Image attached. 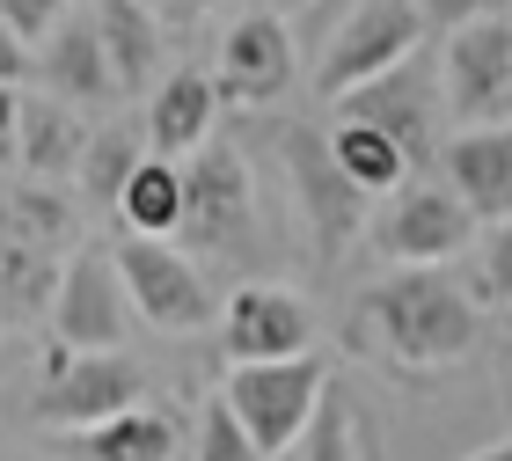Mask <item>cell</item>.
Segmentation results:
<instances>
[{"mask_svg": "<svg viewBox=\"0 0 512 461\" xmlns=\"http://www.w3.org/2000/svg\"><path fill=\"white\" fill-rule=\"evenodd\" d=\"M483 308L454 271H388L352 301V352L388 359L395 374H447L476 352Z\"/></svg>", "mask_w": 512, "mask_h": 461, "instance_id": "6da1fadb", "label": "cell"}, {"mask_svg": "<svg viewBox=\"0 0 512 461\" xmlns=\"http://www.w3.org/2000/svg\"><path fill=\"white\" fill-rule=\"evenodd\" d=\"M330 396L337 388H330V359L322 352L278 359V366H227V381H220V403L235 410V425L264 447V461H293Z\"/></svg>", "mask_w": 512, "mask_h": 461, "instance_id": "7a4b0ae2", "label": "cell"}, {"mask_svg": "<svg viewBox=\"0 0 512 461\" xmlns=\"http://www.w3.org/2000/svg\"><path fill=\"white\" fill-rule=\"evenodd\" d=\"M118 271H125V293H132V315L161 337H198L227 322V301L213 293L205 264L176 242H147V235H118Z\"/></svg>", "mask_w": 512, "mask_h": 461, "instance_id": "3957f363", "label": "cell"}, {"mask_svg": "<svg viewBox=\"0 0 512 461\" xmlns=\"http://www.w3.org/2000/svg\"><path fill=\"white\" fill-rule=\"evenodd\" d=\"M417 37H425V8H417V0H359V8L337 22L330 52L315 66V96L344 103L352 88H374L388 74H403Z\"/></svg>", "mask_w": 512, "mask_h": 461, "instance_id": "277c9868", "label": "cell"}, {"mask_svg": "<svg viewBox=\"0 0 512 461\" xmlns=\"http://www.w3.org/2000/svg\"><path fill=\"white\" fill-rule=\"evenodd\" d=\"M191 257H242L256 249V176L235 147H205L183 161V235Z\"/></svg>", "mask_w": 512, "mask_h": 461, "instance_id": "5b68a950", "label": "cell"}, {"mask_svg": "<svg viewBox=\"0 0 512 461\" xmlns=\"http://www.w3.org/2000/svg\"><path fill=\"white\" fill-rule=\"evenodd\" d=\"M286 183H293V213L300 227L315 235V257L322 264H337L344 249L359 242V227H366V198L352 176L337 169V154H330V132H315V125H293L286 140Z\"/></svg>", "mask_w": 512, "mask_h": 461, "instance_id": "8992f818", "label": "cell"}, {"mask_svg": "<svg viewBox=\"0 0 512 461\" xmlns=\"http://www.w3.org/2000/svg\"><path fill=\"white\" fill-rule=\"evenodd\" d=\"M439 96L454 110V132L512 125V15H476L439 52Z\"/></svg>", "mask_w": 512, "mask_h": 461, "instance_id": "52a82bcc", "label": "cell"}, {"mask_svg": "<svg viewBox=\"0 0 512 461\" xmlns=\"http://www.w3.org/2000/svg\"><path fill=\"white\" fill-rule=\"evenodd\" d=\"M147 388H154V374L132 352H88V359H74L66 374H52L30 396V425H44V432H96L110 418H125V410H139Z\"/></svg>", "mask_w": 512, "mask_h": 461, "instance_id": "ba28073f", "label": "cell"}, {"mask_svg": "<svg viewBox=\"0 0 512 461\" xmlns=\"http://www.w3.org/2000/svg\"><path fill=\"white\" fill-rule=\"evenodd\" d=\"M125 330H132V293H125L118 249H74L44 337H59L66 352L88 359V352H125Z\"/></svg>", "mask_w": 512, "mask_h": 461, "instance_id": "9c48e42d", "label": "cell"}, {"mask_svg": "<svg viewBox=\"0 0 512 461\" xmlns=\"http://www.w3.org/2000/svg\"><path fill=\"white\" fill-rule=\"evenodd\" d=\"M220 352L227 366H278V359H308L315 352V301L278 279H249L235 286L220 322Z\"/></svg>", "mask_w": 512, "mask_h": 461, "instance_id": "30bf717a", "label": "cell"}, {"mask_svg": "<svg viewBox=\"0 0 512 461\" xmlns=\"http://www.w3.org/2000/svg\"><path fill=\"white\" fill-rule=\"evenodd\" d=\"M476 227L483 220L439 183V191L388 198V213L374 220V249L388 264H403V271H447V257H461V249L476 242Z\"/></svg>", "mask_w": 512, "mask_h": 461, "instance_id": "8fae6325", "label": "cell"}, {"mask_svg": "<svg viewBox=\"0 0 512 461\" xmlns=\"http://www.w3.org/2000/svg\"><path fill=\"white\" fill-rule=\"evenodd\" d=\"M213 81H220V103H242V110H264V103L286 96V81H293V30H286V15L256 8L242 22H227Z\"/></svg>", "mask_w": 512, "mask_h": 461, "instance_id": "7c38bea8", "label": "cell"}, {"mask_svg": "<svg viewBox=\"0 0 512 461\" xmlns=\"http://www.w3.org/2000/svg\"><path fill=\"white\" fill-rule=\"evenodd\" d=\"M439 176L483 227H505L512 220V125H476L439 140Z\"/></svg>", "mask_w": 512, "mask_h": 461, "instance_id": "4fadbf2b", "label": "cell"}, {"mask_svg": "<svg viewBox=\"0 0 512 461\" xmlns=\"http://www.w3.org/2000/svg\"><path fill=\"white\" fill-rule=\"evenodd\" d=\"M213 118H220V81L198 74V66H176L147 96V147L161 161H191L213 147Z\"/></svg>", "mask_w": 512, "mask_h": 461, "instance_id": "5bb4252c", "label": "cell"}, {"mask_svg": "<svg viewBox=\"0 0 512 461\" xmlns=\"http://www.w3.org/2000/svg\"><path fill=\"white\" fill-rule=\"evenodd\" d=\"M191 440L198 432H183V418L139 403V410H125V418H110L96 432H59L52 461H183Z\"/></svg>", "mask_w": 512, "mask_h": 461, "instance_id": "9a60e30c", "label": "cell"}, {"mask_svg": "<svg viewBox=\"0 0 512 461\" xmlns=\"http://www.w3.org/2000/svg\"><path fill=\"white\" fill-rule=\"evenodd\" d=\"M96 30L110 44V66H118V96H132V88H154L176 74L169 66V22H161L147 0H96Z\"/></svg>", "mask_w": 512, "mask_h": 461, "instance_id": "2e32d148", "label": "cell"}, {"mask_svg": "<svg viewBox=\"0 0 512 461\" xmlns=\"http://www.w3.org/2000/svg\"><path fill=\"white\" fill-rule=\"evenodd\" d=\"M337 118L344 125H374L381 140H395L410 154V169L417 161H432V96L417 88L410 74H388V81H374V88H352V96L337 103Z\"/></svg>", "mask_w": 512, "mask_h": 461, "instance_id": "e0dca14e", "label": "cell"}, {"mask_svg": "<svg viewBox=\"0 0 512 461\" xmlns=\"http://www.w3.org/2000/svg\"><path fill=\"white\" fill-rule=\"evenodd\" d=\"M37 81L59 88V103H110L118 96V66H110V44L96 30V15H74L52 44H44Z\"/></svg>", "mask_w": 512, "mask_h": 461, "instance_id": "ac0fdd59", "label": "cell"}, {"mask_svg": "<svg viewBox=\"0 0 512 461\" xmlns=\"http://www.w3.org/2000/svg\"><path fill=\"white\" fill-rule=\"evenodd\" d=\"M88 140H96V132L74 118V103L30 96V103H22V154H15V169L30 183H66V176H81Z\"/></svg>", "mask_w": 512, "mask_h": 461, "instance_id": "d6986e66", "label": "cell"}, {"mask_svg": "<svg viewBox=\"0 0 512 461\" xmlns=\"http://www.w3.org/2000/svg\"><path fill=\"white\" fill-rule=\"evenodd\" d=\"M0 227L8 235H22L30 249H44V257H74L81 249V205L59 191V183H30V176H15V183H0Z\"/></svg>", "mask_w": 512, "mask_h": 461, "instance_id": "ffe728a7", "label": "cell"}, {"mask_svg": "<svg viewBox=\"0 0 512 461\" xmlns=\"http://www.w3.org/2000/svg\"><path fill=\"white\" fill-rule=\"evenodd\" d=\"M66 264H52L44 249H30L22 235L0 227V322H52Z\"/></svg>", "mask_w": 512, "mask_h": 461, "instance_id": "44dd1931", "label": "cell"}, {"mask_svg": "<svg viewBox=\"0 0 512 461\" xmlns=\"http://www.w3.org/2000/svg\"><path fill=\"white\" fill-rule=\"evenodd\" d=\"M118 220H125V235L176 242V235H183V161L147 154V169H139L132 191L118 198Z\"/></svg>", "mask_w": 512, "mask_h": 461, "instance_id": "7402d4cb", "label": "cell"}, {"mask_svg": "<svg viewBox=\"0 0 512 461\" xmlns=\"http://www.w3.org/2000/svg\"><path fill=\"white\" fill-rule=\"evenodd\" d=\"M330 154H337V169L359 183L366 198H403L410 191V154L395 147V140H381L374 125H330Z\"/></svg>", "mask_w": 512, "mask_h": 461, "instance_id": "603a6c76", "label": "cell"}, {"mask_svg": "<svg viewBox=\"0 0 512 461\" xmlns=\"http://www.w3.org/2000/svg\"><path fill=\"white\" fill-rule=\"evenodd\" d=\"M139 169H147V154L132 147V132H125V125H103L96 140H88V161H81V176H74V183H81V198H88V205H118V198L132 191V176H139Z\"/></svg>", "mask_w": 512, "mask_h": 461, "instance_id": "cb8c5ba5", "label": "cell"}, {"mask_svg": "<svg viewBox=\"0 0 512 461\" xmlns=\"http://www.w3.org/2000/svg\"><path fill=\"white\" fill-rule=\"evenodd\" d=\"M293 461H366V410L352 396H330Z\"/></svg>", "mask_w": 512, "mask_h": 461, "instance_id": "d4e9b609", "label": "cell"}, {"mask_svg": "<svg viewBox=\"0 0 512 461\" xmlns=\"http://www.w3.org/2000/svg\"><path fill=\"white\" fill-rule=\"evenodd\" d=\"M191 432H198V440H191V461H264V447H256L249 432L235 425V410H227L220 396L198 410V425H191Z\"/></svg>", "mask_w": 512, "mask_h": 461, "instance_id": "484cf974", "label": "cell"}, {"mask_svg": "<svg viewBox=\"0 0 512 461\" xmlns=\"http://www.w3.org/2000/svg\"><path fill=\"white\" fill-rule=\"evenodd\" d=\"M0 22H8L30 52H44V44L74 22V0H0Z\"/></svg>", "mask_w": 512, "mask_h": 461, "instance_id": "4316f807", "label": "cell"}, {"mask_svg": "<svg viewBox=\"0 0 512 461\" xmlns=\"http://www.w3.org/2000/svg\"><path fill=\"white\" fill-rule=\"evenodd\" d=\"M476 286L491 293V301L512 308V220L505 227H483V264H476Z\"/></svg>", "mask_w": 512, "mask_h": 461, "instance_id": "83f0119b", "label": "cell"}, {"mask_svg": "<svg viewBox=\"0 0 512 461\" xmlns=\"http://www.w3.org/2000/svg\"><path fill=\"white\" fill-rule=\"evenodd\" d=\"M417 8H425V22H439V30L454 37V30H469L476 15H498L505 0H417Z\"/></svg>", "mask_w": 512, "mask_h": 461, "instance_id": "f1b7e54d", "label": "cell"}, {"mask_svg": "<svg viewBox=\"0 0 512 461\" xmlns=\"http://www.w3.org/2000/svg\"><path fill=\"white\" fill-rule=\"evenodd\" d=\"M30 74H37V52L8 30V22H0V88H22Z\"/></svg>", "mask_w": 512, "mask_h": 461, "instance_id": "f546056e", "label": "cell"}, {"mask_svg": "<svg viewBox=\"0 0 512 461\" xmlns=\"http://www.w3.org/2000/svg\"><path fill=\"white\" fill-rule=\"evenodd\" d=\"M22 88H0V161H15L22 154Z\"/></svg>", "mask_w": 512, "mask_h": 461, "instance_id": "4dcf8cb0", "label": "cell"}, {"mask_svg": "<svg viewBox=\"0 0 512 461\" xmlns=\"http://www.w3.org/2000/svg\"><path fill=\"white\" fill-rule=\"evenodd\" d=\"M147 8H154V15H161V22H169V30L183 37V30H191V22H205V15H213L220 0H147Z\"/></svg>", "mask_w": 512, "mask_h": 461, "instance_id": "1f68e13d", "label": "cell"}, {"mask_svg": "<svg viewBox=\"0 0 512 461\" xmlns=\"http://www.w3.org/2000/svg\"><path fill=\"white\" fill-rule=\"evenodd\" d=\"M469 461H512V440H498V447H483V454H469Z\"/></svg>", "mask_w": 512, "mask_h": 461, "instance_id": "d6a6232c", "label": "cell"}, {"mask_svg": "<svg viewBox=\"0 0 512 461\" xmlns=\"http://www.w3.org/2000/svg\"><path fill=\"white\" fill-rule=\"evenodd\" d=\"M286 8H308V0H286Z\"/></svg>", "mask_w": 512, "mask_h": 461, "instance_id": "836d02e7", "label": "cell"}, {"mask_svg": "<svg viewBox=\"0 0 512 461\" xmlns=\"http://www.w3.org/2000/svg\"><path fill=\"white\" fill-rule=\"evenodd\" d=\"M0 330H8V322H0Z\"/></svg>", "mask_w": 512, "mask_h": 461, "instance_id": "e575fe53", "label": "cell"}]
</instances>
